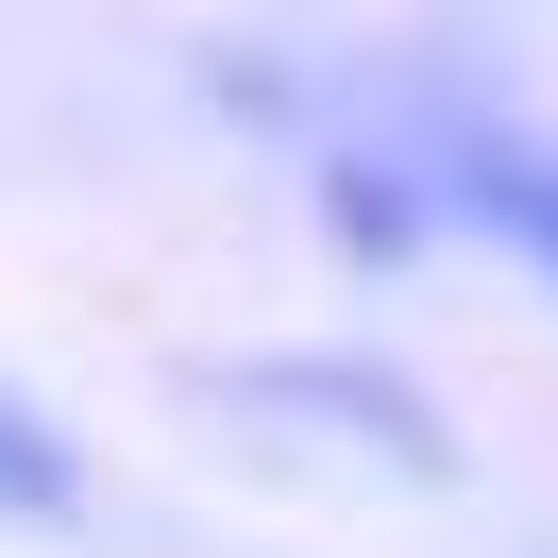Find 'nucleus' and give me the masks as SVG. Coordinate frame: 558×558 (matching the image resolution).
I'll return each instance as SVG.
<instances>
[{
	"label": "nucleus",
	"mask_w": 558,
	"mask_h": 558,
	"mask_svg": "<svg viewBox=\"0 0 558 558\" xmlns=\"http://www.w3.org/2000/svg\"><path fill=\"white\" fill-rule=\"evenodd\" d=\"M423 186H440V204L474 220V238H508L524 271L558 288V136H524V119H440Z\"/></svg>",
	"instance_id": "nucleus-1"
},
{
	"label": "nucleus",
	"mask_w": 558,
	"mask_h": 558,
	"mask_svg": "<svg viewBox=\"0 0 558 558\" xmlns=\"http://www.w3.org/2000/svg\"><path fill=\"white\" fill-rule=\"evenodd\" d=\"M51 508H69V440L35 407H0V524H51Z\"/></svg>",
	"instance_id": "nucleus-2"
}]
</instances>
